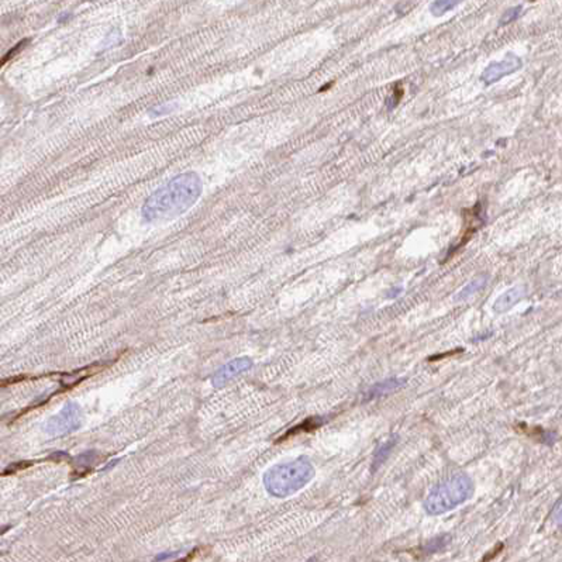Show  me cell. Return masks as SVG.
<instances>
[{
	"mask_svg": "<svg viewBox=\"0 0 562 562\" xmlns=\"http://www.w3.org/2000/svg\"><path fill=\"white\" fill-rule=\"evenodd\" d=\"M520 13H522V6H516V7L513 8H509L508 11L503 14V17H502L500 25H505V24H509L512 23V21H515L516 18L520 16Z\"/></svg>",
	"mask_w": 562,
	"mask_h": 562,
	"instance_id": "cell-13",
	"label": "cell"
},
{
	"mask_svg": "<svg viewBox=\"0 0 562 562\" xmlns=\"http://www.w3.org/2000/svg\"><path fill=\"white\" fill-rule=\"evenodd\" d=\"M30 465H32V462H28V461L14 462V464L8 465L7 468L1 472V475H11V474H16V472H18V471H21V469L24 468H27V467H30Z\"/></svg>",
	"mask_w": 562,
	"mask_h": 562,
	"instance_id": "cell-14",
	"label": "cell"
},
{
	"mask_svg": "<svg viewBox=\"0 0 562 562\" xmlns=\"http://www.w3.org/2000/svg\"><path fill=\"white\" fill-rule=\"evenodd\" d=\"M485 285H486V276H478V278H475L474 281H471L464 288V289L461 290L460 293L455 296V300H458V302H462V300H467V299H469L471 296H474L475 293H478L479 290L484 288Z\"/></svg>",
	"mask_w": 562,
	"mask_h": 562,
	"instance_id": "cell-9",
	"label": "cell"
},
{
	"mask_svg": "<svg viewBox=\"0 0 562 562\" xmlns=\"http://www.w3.org/2000/svg\"><path fill=\"white\" fill-rule=\"evenodd\" d=\"M519 68H522V59L519 56H516L515 54H509L503 61L491 63L484 70L482 80L486 85H492L502 78H505L506 75L516 72Z\"/></svg>",
	"mask_w": 562,
	"mask_h": 562,
	"instance_id": "cell-6",
	"label": "cell"
},
{
	"mask_svg": "<svg viewBox=\"0 0 562 562\" xmlns=\"http://www.w3.org/2000/svg\"><path fill=\"white\" fill-rule=\"evenodd\" d=\"M251 367H252V359L248 358V357H240V358L231 359L230 362H227L226 365H223L216 374L213 375L211 383H213L214 388H221L226 383L230 382L231 379L241 375L242 372H247Z\"/></svg>",
	"mask_w": 562,
	"mask_h": 562,
	"instance_id": "cell-5",
	"label": "cell"
},
{
	"mask_svg": "<svg viewBox=\"0 0 562 562\" xmlns=\"http://www.w3.org/2000/svg\"><path fill=\"white\" fill-rule=\"evenodd\" d=\"M321 424H323V420L321 419H319V417H313V419H309V420H306L305 423H302L300 426H296V427H293V429L290 430V431H288L283 437L279 438V441H283L285 438L290 437V436H296V434H299V433H303V431H312V430L317 429V427H320Z\"/></svg>",
	"mask_w": 562,
	"mask_h": 562,
	"instance_id": "cell-10",
	"label": "cell"
},
{
	"mask_svg": "<svg viewBox=\"0 0 562 562\" xmlns=\"http://www.w3.org/2000/svg\"><path fill=\"white\" fill-rule=\"evenodd\" d=\"M82 410L78 403L69 402L58 412V413L49 417L45 423L44 429L48 436H63L73 433L82 426Z\"/></svg>",
	"mask_w": 562,
	"mask_h": 562,
	"instance_id": "cell-4",
	"label": "cell"
},
{
	"mask_svg": "<svg viewBox=\"0 0 562 562\" xmlns=\"http://www.w3.org/2000/svg\"><path fill=\"white\" fill-rule=\"evenodd\" d=\"M202 182L195 173H185L179 178H175L171 183L162 190L149 199L144 213L152 211V217H166L168 213L178 216L183 213L186 207L196 202V197L200 196Z\"/></svg>",
	"mask_w": 562,
	"mask_h": 562,
	"instance_id": "cell-1",
	"label": "cell"
},
{
	"mask_svg": "<svg viewBox=\"0 0 562 562\" xmlns=\"http://www.w3.org/2000/svg\"><path fill=\"white\" fill-rule=\"evenodd\" d=\"M316 475V469L307 457L278 464L264 475L266 492L275 498H288L303 489Z\"/></svg>",
	"mask_w": 562,
	"mask_h": 562,
	"instance_id": "cell-2",
	"label": "cell"
},
{
	"mask_svg": "<svg viewBox=\"0 0 562 562\" xmlns=\"http://www.w3.org/2000/svg\"><path fill=\"white\" fill-rule=\"evenodd\" d=\"M1 66H3V63H1V62H0V68H1Z\"/></svg>",
	"mask_w": 562,
	"mask_h": 562,
	"instance_id": "cell-16",
	"label": "cell"
},
{
	"mask_svg": "<svg viewBox=\"0 0 562 562\" xmlns=\"http://www.w3.org/2000/svg\"><path fill=\"white\" fill-rule=\"evenodd\" d=\"M526 296V289L524 286H515L512 289L506 290L505 293H502L498 300L495 302V312L496 313H505L510 310L513 306H516L523 297Z\"/></svg>",
	"mask_w": 562,
	"mask_h": 562,
	"instance_id": "cell-7",
	"label": "cell"
},
{
	"mask_svg": "<svg viewBox=\"0 0 562 562\" xmlns=\"http://www.w3.org/2000/svg\"><path fill=\"white\" fill-rule=\"evenodd\" d=\"M474 491V481L467 474H458L438 484L424 499L423 508L431 516L444 515L471 499Z\"/></svg>",
	"mask_w": 562,
	"mask_h": 562,
	"instance_id": "cell-3",
	"label": "cell"
},
{
	"mask_svg": "<svg viewBox=\"0 0 562 562\" xmlns=\"http://www.w3.org/2000/svg\"><path fill=\"white\" fill-rule=\"evenodd\" d=\"M402 96H403V87H400V86H396L395 87V90H393V93L388 97V102H386V104H388V107L389 109H393V107H396L398 106V103L400 102V99H402Z\"/></svg>",
	"mask_w": 562,
	"mask_h": 562,
	"instance_id": "cell-15",
	"label": "cell"
},
{
	"mask_svg": "<svg viewBox=\"0 0 562 562\" xmlns=\"http://www.w3.org/2000/svg\"><path fill=\"white\" fill-rule=\"evenodd\" d=\"M403 385H405V379H398V378H392V379H386L383 382L375 383L374 386L365 393V399L371 400V399L382 396V395H388L391 392L398 391L399 388H402Z\"/></svg>",
	"mask_w": 562,
	"mask_h": 562,
	"instance_id": "cell-8",
	"label": "cell"
},
{
	"mask_svg": "<svg viewBox=\"0 0 562 562\" xmlns=\"http://www.w3.org/2000/svg\"><path fill=\"white\" fill-rule=\"evenodd\" d=\"M395 443H396V441H393V440H391V441H388V443H385V444H383L382 447H381V448H379V450L376 451V454H375V461H374V462H375V464H374V471H375V469H376V468H378V467H379L381 464H382L383 461H385V460H386V458H388V455L391 454L392 448H393V445H395Z\"/></svg>",
	"mask_w": 562,
	"mask_h": 562,
	"instance_id": "cell-12",
	"label": "cell"
},
{
	"mask_svg": "<svg viewBox=\"0 0 562 562\" xmlns=\"http://www.w3.org/2000/svg\"><path fill=\"white\" fill-rule=\"evenodd\" d=\"M461 0H436L433 4H431V13L434 16H443L447 11H450L451 8H454Z\"/></svg>",
	"mask_w": 562,
	"mask_h": 562,
	"instance_id": "cell-11",
	"label": "cell"
}]
</instances>
